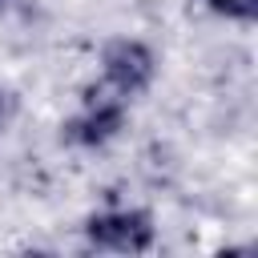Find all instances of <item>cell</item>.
Instances as JSON below:
<instances>
[{
  "label": "cell",
  "instance_id": "7a4b0ae2",
  "mask_svg": "<svg viewBox=\"0 0 258 258\" xmlns=\"http://www.w3.org/2000/svg\"><path fill=\"white\" fill-rule=\"evenodd\" d=\"M89 238L105 250H145L153 242V226L141 210H117V214H97L89 218Z\"/></svg>",
  "mask_w": 258,
  "mask_h": 258
},
{
  "label": "cell",
  "instance_id": "6da1fadb",
  "mask_svg": "<svg viewBox=\"0 0 258 258\" xmlns=\"http://www.w3.org/2000/svg\"><path fill=\"white\" fill-rule=\"evenodd\" d=\"M121 97H125V93H117L113 85L89 89V93H85L89 113H85L81 121H69V125H64V137H69V141H81V145H101V141H109V137L121 129Z\"/></svg>",
  "mask_w": 258,
  "mask_h": 258
},
{
  "label": "cell",
  "instance_id": "5b68a950",
  "mask_svg": "<svg viewBox=\"0 0 258 258\" xmlns=\"http://www.w3.org/2000/svg\"><path fill=\"white\" fill-rule=\"evenodd\" d=\"M4 113H8V97L0 93V117H4Z\"/></svg>",
  "mask_w": 258,
  "mask_h": 258
},
{
  "label": "cell",
  "instance_id": "3957f363",
  "mask_svg": "<svg viewBox=\"0 0 258 258\" xmlns=\"http://www.w3.org/2000/svg\"><path fill=\"white\" fill-rule=\"evenodd\" d=\"M105 77H109V85L117 89V93H137L149 77H153V56H149V48L145 44H137V40H117L109 52H105Z\"/></svg>",
  "mask_w": 258,
  "mask_h": 258
},
{
  "label": "cell",
  "instance_id": "8992f818",
  "mask_svg": "<svg viewBox=\"0 0 258 258\" xmlns=\"http://www.w3.org/2000/svg\"><path fill=\"white\" fill-rule=\"evenodd\" d=\"M0 8H4V0H0Z\"/></svg>",
  "mask_w": 258,
  "mask_h": 258
},
{
  "label": "cell",
  "instance_id": "277c9868",
  "mask_svg": "<svg viewBox=\"0 0 258 258\" xmlns=\"http://www.w3.org/2000/svg\"><path fill=\"white\" fill-rule=\"evenodd\" d=\"M210 8L214 12H226V16H254V8H258V0H210Z\"/></svg>",
  "mask_w": 258,
  "mask_h": 258
}]
</instances>
